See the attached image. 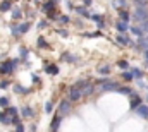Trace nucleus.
Wrapping results in <instances>:
<instances>
[{"mask_svg": "<svg viewBox=\"0 0 148 132\" xmlns=\"http://www.w3.org/2000/svg\"><path fill=\"white\" fill-rule=\"evenodd\" d=\"M17 64H19V60L16 59V60H3L2 64H0V74L2 76H10L14 70H16V67H17Z\"/></svg>", "mask_w": 148, "mask_h": 132, "instance_id": "1", "label": "nucleus"}, {"mask_svg": "<svg viewBox=\"0 0 148 132\" xmlns=\"http://www.w3.org/2000/svg\"><path fill=\"white\" fill-rule=\"evenodd\" d=\"M131 17L136 22H145V21H148V7H136L134 14Z\"/></svg>", "mask_w": 148, "mask_h": 132, "instance_id": "2", "label": "nucleus"}, {"mask_svg": "<svg viewBox=\"0 0 148 132\" xmlns=\"http://www.w3.org/2000/svg\"><path fill=\"white\" fill-rule=\"evenodd\" d=\"M83 98V91H81V89H79V88H77V86H71V88H69V93H67V99H69V101H71V103H73V101H77V99H81Z\"/></svg>", "mask_w": 148, "mask_h": 132, "instance_id": "3", "label": "nucleus"}, {"mask_svg": "<svg viewBox=\"0 0 148 132\" xmlns=\"http://www.w3.org/2000/svg\"><path fill=\"white\" fill-rule=\"evenodd\" d=\"M73 110V106H71V101L69 99H62L60 101V105H59V112H57V115H60V117H66L69 112Z\"/></svg>", "mask_w": 148, "mask_h": 132, "instance_id": "4", "label": "nucleus"}, {"mask_svg": "<svg viewBox=\"0 0 148 132\" xmlns=\"http://www.w3.org/2000/svg\"><path fill=\"white\" fill-rule=\"evenodd\" d=\"M60 122H62V117L55 113V115H53V118H52V122H50V132H57V131H59Z\"/></svg>", "mask_w": 148, "mask_h": 132, "instance_id": "5", "label": "nucleus"}, {"mask_svg": "<svg viewBox=\"0 0 148 132\" xmlns=\"http://www.w3.org/2000/svg\"><path fill=\"white\" fill-rule=\"evenodd\" d=\"M55 5H57V0H48V2H45V3H43L41 10H43L45 14H48L50 10H55Z\"/></svg>", "mask_w": 148, "mask_h": 132, "instance_id": "6", "label": "nucleus"}, {"mask_svg": "<svg viewBox=\"0 0 148 132\" xmlns=\"http://www.w3.org/2000/svg\"><path fill=\"white\" fill-rule=\"evenodd\" d=\"M115 41H117L119 45H124V46H126V45H131V46H134V43H133V41H131V39H129L126 34H119V36L115 38Z\"/></svg>", "mask_w": 148, "mask_h": 132, "instance_id": "7", "label": "nucleus"}, {"mask_svg": "<svg viewBox=\"0 0 148 132\" xmlns=\"http://www.w3.org/2000/svg\"><path fill=\"white\" fill-rule=\"evenodd\" d=\"M60 59H62L64 62H69V64H74V62L79 60V57H76V55H73V53H67V52H64Z\"/></svg>", "mask_w": 148, "mask_h": 132, "instance_id": "8", "label": "nucleus"}, {"mask_svg": "<svg viewBox=\"0 0 148 132\" xmlns=\"http://www.w3.org/2000/svg\"><path fill=\"white\" fill-rule=\"evenodd\" d=\"M12 118L14 117H9L5 112H0V124L2 125H12Z\"/></svg>", "mask_w": 148, "mask_h": 132, "instance_id": "9", "label": "nucleus"}, {"mask_svg": "<svg viewBox=\"0 0 148 132\" xmlns=\"http://www.w3.org/2000/svg\"><path fill=\"white\" fill-rule=\"evenodd\" d=\"M115 28H117V31H119V33H121V34H124V33H126V31H127V29H129V24L119 19V21L115 22Z\"/></svg>", "mask_w": 148, "mask_h": 132, "instance_id": "10", "label": "nucleus"}, {"mask_svg": "<svg viewBox=\"0 0 148 132\" xmlns=\"http://www.w3.org/2000/svg\"><path fill=\"white\" fill-rule=\"evenodd\" d=\"M21 115H23V118H31L35 115V112H33L31 106H23L21 108Z\"/></svg>", "mask_w": 148, "mask_h": 132, "instance_id": "11", "label": "nucleus"}, {"mask_svg": "<svg viewBox=\"0 0 148 132\" xmlns=\"http://www.w3.org/2000/svg\"><path fill=\"white\" fill-rule=\"evenodd\" d=\"M45 72L50 74V76H57L59 74V65L57 64H48V65L45 67Z\"/></svg>", "mask_w": 148, "mask_h": 132, "instance_id": "12", "label": "nucleus"}, {"mask_svg": "<svg viewBox=\"0 0 148 132\" xmlns=\"http://www.w3.org/2000/svg\"><path fill=\"white\" fill-rule=\"evenodd\" d=\"M141 105V98L138 96V95H131V110H134L136 112V108Z\"/></svg>", "mask_w": 148, "mask_h": 132, "instance_id": "13", "label": "nucleus"}, {"mask_svg": "<svg viewBox=\"0 0 148 132\" xmlns=\"http://www.w3.org/2000/svg\"><path fill=\"white\" fill-rule=\"evenodd\" d=\"M12 9V0H2L0 2V12H7Z\"/></svg>", "mask_w": 148, "mask_h": 132, "instance_id": "14", "label": "nucleus"}, {"mask_svg": "<svg viewBox=\"0 0 148 132\" xmlns=\"http://www.w3.org/2000/svg\"><path fill=\"white\" fill-rule=\"evenodd\" d=\"M136 113H138L140 117H143V118H148V106L147 105H140V106L136 108Z\"/></svg>", "mask_w": 148, "mask_h": 132, "instance_id": "15", "label": "nucleus"}, {"mask_svg": "<svg viewBox=\"0 0 148 132\" xmlns=\"http://www.w3.org/2000/svg\"><path fill=\"white\" fill-rule=\"evenodd\" d=\"M36 46L38 48H43V50H48V48H50V45L47 43V39H45L43 36H40V38L36 39Z\"/></svg>", "mask_w": 148, "mask_h": 132, "instance_id": "16", "label": "nucleus"}, {"mask_svg": "<svg viewBox=\"0 0 148 132\" xmlns=\"http://www.w3.org/2000/svg\"><path fill=\"white\" fill-rule=\"evenodd\" d=\"M119 17H121V21H124V22H129V19H131L129 12L124 10V9H119Z\"/></svg>", "mask_w": 148, "mask_h": 132, "instance_id": "17", "label": "nucleus"}, {"mask_svg": "<svg viewBox=\"0 0 148 132\" xmlns=\"http://www.w3.org/2000/svg\"><path fill=\"white\" fill-rule=\"evenodd\" d=\"M74 10H76V14H79V16H83V17H90L91 14L86 10V7H74Z\"/></svg>", "mask_w": 148, "mask_h": 132, "instance_id": "18", "label": "nucleus"}, {"mask_svg": "<svg viewBox=\"0 0 148 132\" xmlns=\"http://www.w3.org/2000/svg\"><path fill=\"white\" fill-rule=\"evenodd\" d=\"M93 91H95V84H93V82H90V84L83 89V96H90Z\"/></svg>", "mask_w": 148, "mask_h": 132, "instance_id": "19", "label": "nucleus"}, {"mask_svg": "<svg viewBox=\"0 0 148 132\" xmlns=\"http://www.w3.org/2000/svg\"><path fill=\"white\" fill-rule=\"evenodd\" d=\"M3 112H5V113H7L9 117H17V112H19V110H17L16 106H7V108H5Z\"/></svg>", "mask_w": 148, "mask_h": 132, "instance_id": "20", "label": "nucleus"}, {"mask_svg": "<svg viewBox=\"0 0 148 132\" xmlns=\"http://www.w3.org/2000/svg\"><path fill=\"white\" fill-rule=\"evenodd\" d=\"M117 93H121V95H134V93H133V89H131V88H127V86H119Z\"/></svg>", "mask_w": 148, "mask_h": 132, "instance_id": "21", "label": "nucleus"}, {"mask_svg": "<svg viewBox=\"0 0 148 132\" xmlns=\"http://www.w3.org/2000/svg\"><path fill=\"white\" fill-rule=\"evenodd\" d=\"M88 84H90V81H86V79H79V81H76V84H74V86H77V88L83 91V89H84Z\"/></svg>", "mask_w": 148, "mask_h": 132, "instance_id": "22", "label": "nucleus"}, {"mask_svg": "<svg viewBox=\"0 0 148 132\" xmlns=\"http://www.w3.org/2000/svg\"><path fill=\"white\" fill-rule=\"evenodd\" d=\"M129 72H131V74H133V77H136V79H141V77H143V72H141L140 69H136V67H133Z\"/></svg>", "mask_w": 148, "mask_h": 132, "instance_id": "23", "label": "nucleus"}, {"mask_svg": "<svg viewBox=\"0 0 148 132\" xmlns=\"http://www.w3.org/2000/svg\"><path fill=\"white\" fill-rule=\"evenodd\" d=\"M138 48H141V50H145V52L148 50V43H147L145 38H140V39H138Z\"/></svg>", "mask_w": 148, "mask_h": 132, "instance_id": "24", "label": "nucleus"}, {"mask_svg": "<svg viewBox=\"0 0 148 132\" xmlns=\"http://www.w3.org/2000/svg\"><path fill=\"white\" fill-rule=\"evenodd\" d=\"M14 91H16V93H21V95H28V93H29V89H26V88H23V86H19V84L14 86Z\"/></svg>", "mask_w": 148, "mask_h": 132, "instance_id": "25", "label": "nucleus"}, {"mask_svg": "<svg viewBox=\"0 0 148 132\" xmlns=\"http://www.w3.org/2000/svg\"><path fill=\"white\" fill-rule=\"evenodd\" d=\"M98 74H102V76L110 74V65H100V69H98Z\"/></svg>", "mask_w": 148, "mask_h": 132, "instance_id": "26", "label": "nucleus"}, {"mask_svg": "<svg viewBox=\"0 0 148 132\" xmlns=\"http://www.w3.org/2000/svg\"><path fill=\"white\" fill-rule=\"evenodd\" d=\"M131 33L133 34H136V36H140V38H143V31H141V28H140V26H133V28H131Z\"/></svg>", "mask_w": 148, "mask_h": 132, "instance_id": "27", "label": "nucleus"}, {"mask_svg": "<svg viewBox=\"0 0 148 132\" xmlns=\"http://www.w3.org/2000/svg\"><path fill=\"white\" fill-rule=\"evenodd\" d=\"M28 31H29V22H23V24L19 26V33L24 34V33H28Z\"/></svg>", "mask_w": 148, "mask_h": 132, "instance_id": "28", "label": "nucleus"}, {"mask_svg": "<svg viewBox=\"0 0 148 132\" xmlns=\"http://www.w3.org/2000/svg\"><path fill=\"white\" fill-rule=\"evenodd\" d=\"M90 19H91V21H97L98 24H100V22H103V17H102L100 14H91V16H90Z\"/></svg>", "mask_w": 148, "mask_h": 132, "instance_id": "29", "label": "nucleus"}, {"mask_svg": "<svg viewBox=\"0 0 148 132\" xmlns=\"http://www.w3.org/2000/svg\"><path fill=\"white\" fill-rule=\"evenodd\" d=\"M60 24H67V22H71V17L69 16H59V19H57Z\"/></svg>", "mask_w": 148, "mask_h": 132, "instance_id": "30", "label": "nucleus"}, {"mask_svg": "<svg viewBox=\"0 0 148 132\" xmlns=\"http://www.w3.org/2000/svg\"><path fill=\"white\" fill-rule=\"evenodd\" d=\"M19 55H21L23 59H28V55H29V50H28V48H24V46H21V48H19Z\"/></svg>", "mask_w": 148, "mask_h": 132, "instance_id": "31", "label": "nucleus"}, {"mask_svg": "<svg viewBox=\"0 0 148 132\" xmlns=\"http://www.w3.org/2000/svg\"><path fill=\"white\" fill-rule=\"evenodd\" d=\"M0 106L2 108H7L9 106V96H2L0 98Z\"/></svg>", "mask_w": 148, "mask_h": 132, "instance_id": "32", "label": "nucleus"}, {"mask_svg": "<svg viewBox=\"0 0 148 132\" xmlns=\"http://www.w3.org/2000/svg\"><path fill=\"white\" fill-rule=\"evenodd\" d=\"M21 17H23V12L19 9H14L12 10V19H21Z\"/></svg>", "mask_w": 148, "mask_h": 132, "instance_id": "33", "label": "nucleus"}, {"mask_svg": "<svg viewBox=\"0 0 148 132\" xmlns=\"http://www.w3.org/2000/svg\"><path fill=\"white\" fill-rule=\"evenodd\" d=\"M47 17H48V19H53V21H55V19H59V12H57V10H50V12L47 14Z\"/></svg>", "mask_w": 148, "mask_h": 132, "instance_id": "34", "label": "nucleus"}, {"mask_svg": "<svg viewBox=\"0 0 148 132\" xmlns=\"http://www.w3.org/2000/svg\"><path fill=\"white\" fill-rule=\"evenodd\" d=\"M122 79H124V81H133L134 77H133V74H131V72L124 70V72H122Z\"/></svg>", "mask_w": 148, "mask_h": 132, "instance_id": "35", "label": "nucleus"}, {"mask_svg": "<svg viewBox=\"0 0 148 132\" xmlns=\"http://www.w3.org/2000/svg\"><path fill=\"white\" fill-rule=\"evenodd\" d=\"M10 34H12V36H19V26H16V24H12V26H10Z\"/></svg>", "mask_w": 148, "mask_h": 132, "instance_id": "36", "label": "nucleus"}, {"mask_svg": "<svg viewBox=\"0 0 148 132\" xmlns=\"http://www.w3.org/2000/svg\"><path fill=\"white\" fill-rule=\"evenodd\" d=\"M136 7H148V0H134Z\"/></svg>", "mask_w": 148, "mask_h": 132, "instance_id": "37", "label": "nucleus"}, {"mask_svg": "<svg viewBox=\"0 0 148 132\" xmlns=\"http://www.w3.org/2000/svg\"><path fill=\"white\" fill-rule=\"evenodd\" d=\"M117 67H119V69H124V70H126V69H129V64H127L126 60H119V62H117Z\"/></svg>", "mask_w": 148, "mask_h": 132, "instance_id": "38", "label": "nucleus"}, {"mask_svg": "<svg viewBox=\"0 0 148 132\" xmlns=\"http://www.w3.org/2000/svg\"><path fill=\"white\" fill-rule=\"evenodd\" d=\"M52 108H53V105H52V101H47V103H45V112H47V113H52V112H53Z\"/></svg>", "mask_w": 148, "mask_h": 132, "instance_id": "39", "label": "nucleus"}, {"mask_svg": "<svg viewBox=\"0 0 148 132\" xmlns=\"http://www.w3.org/2000/svg\"><path fill=\"white\" fill-rule=\"evenodd\" d=\"M47 26H48V21H40L38 22V29H45Z\"/></svg>", "mask_w": 148, "mask_h": 132, "instance_id": "40", "label": "nucleus"}, {"mask_svg": "<svg viewBox=\"0 0 148 132\" xmlns=\"http://www.w3.org/2000/svg\"><path fill=\"white\" fill-rule=\"evenodd\" d=\"M57 33L60 34V36H64V38L69 36V31H67V29H57Z\"/></svg>", "mask_w": 148, "mask_h": 132, "instance_id": "41", "label": "nucleus"}, {"mask_svg": "<svg viewBox=\"0 0 148 132\" xmlns=\"http://www.w3.org/2000/svg\"><path fill=\"white\" fill-rule=\"evenodd\" d=\"M140 28H141V31H143V33H148V21L141 22V26H140Z\"/></svg>", "mask_w": 148, "mask_h": 132, "instance_id": "42", "label": "nucleus"}, {"mask_svg": "<svg viewBox=\"0 0 148 132\" xmlns=\"http://www.w3.org/2000/svg\"><path fill=\"white\" fill-rule=\"evenodd\" d=\"M9 88V81H0V89H7Z\"/></svg>", "mask_w": 148, "mask_h": 132, "instance_id": "43", "label": "nucleus"}, {"mask_svg": "<svg viewBox=\"0 0 148 132\" xmlns=\"http://www.w3.org/2000/svg\"><path fill=\"white\" fill-rule=\"evenodd\" d=\"M16 132H24V124H19V125H16Z\"/></svg>", "mask_w": 148, "mask_h": 132, "instance_id": "44", "label": "nucleus"}, {"mask_svg": "<svg viewBox=\"0 0 148 132\" xmlns=\"http://www.w3.org/2000/svg\"><path fill=\"white\" fill-rule=\"evenodd\" d=\"M114 5H121V7H124V5H126V0H117V2H114Z\"/></svg>", "mask_w": 148, "mask_h": 132, "instance_id": "45", "label": "nucleus"}, {"mask_svg": "<svg viewBox=\"0 0 148 132\" xmlns=\"http://www.w3.org/2000/svg\"><path fill=\"white\" fill-rule=\"evenodd\" d=\"M91 2H93V0H83V3H84V7H90V5H91Z\"/></svg>", "mask_w": 148, "mask_h": 132, "instance_id": "46", "label": "nucleus"}, {"mask_svg": "<svg viewBox=\"0 0 148 132\" xmlns=\"http://www.w3.org/2000/svg\"><path fill=\"white\" fill-rule=\"evenodd\" d=\"M29 131H31V132H36V125H35V124H33V125H29Z\"/></svg>", "mask_w": 148, "mask_h": 132, "instance_id": "47", "label": "nucleus"}, {"mask_svg": "<svg viewBox=\"0 0 148 132\" xmlns=\"http://www.w3.org/2000/svg\"><path fill=\"white\" fill-rule=\"evenodd\" d=\"M33 81H35V84H38V81H40V79H38V76H33ZM40 82H41V81H40Z\"/></svg>", "mask_w": 148, "mask_h": 132, "instance_id": "48", "label": "nucleus"}, {"mask_svg": "<svg viewBox=\"0 0 148 132\" xmlns=\"http://www.w3.org/2000/svg\"><path fill=\"white\" fill-rule=\"evenodd\" d=\"M145 59H147V62H148V50L145 52Z\"/></svg>", "mask_w": 148, "mask_h": 132, "instance_id": "49", "label": "nucleus"}, {"mask_svg": "<svg viewBox=\"0 0 148 132\" xmlns=\"http://www.w3.org/2000/svg\"><path fill=\"white\" fill-rule=\"evenodd\" d=\"M145 39H147V43H148V34H147V38H145Z\"/></svg>", "mask_w": 148, "mask_h": 132, "instance_id": "50", "label": "nucleus"}, {"mask_svg": "<svg viewBox=\"0 0 148 132\" xmlns=\"http://www.w3.org/2000/svg\"><path fill=\"white\" fill-rule=\"evenodd\" d=\"M35 2H36V3H40V0H35Z\"/></svg>", "mask_w": 148, "mask_h": 132, "instance_id": "51", "label": "nucleus"}, {"mask_svg": "<svg viewBox=\"0 0 148 132\" xmlns=\"http://www.w3.org/2000/svg\"><path fill=\"white\" fill-rule=\"evenodd\" d=\"M147 101H148V96H147Z\"/></svg>", "mask_w": 148, "mask_h": 132, "instance_id": "52", "label": "nucleus"}]
</instances>
